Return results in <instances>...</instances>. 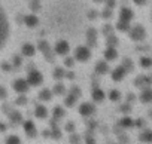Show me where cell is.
I'll return each mask as SVG.
<instances>
[{
  "mask_svg": "<svg viewBox=\"0 0 152 144\" xmlns=\"http://www.w3.org/2000/svg\"><path fill=\"white\" fill-rule=\"evenodd\" d=\"M12 39V21L9 12L0 2V54H3Z\"/></svg>",
  "mask_w": 152,
  "mask_h": 144,
  "instance_id": "cell-1",
  "label": "cell"
},
{
  "mask_svg": "<svg viewBox=\"0 0 152 144\" xmlns=\"http://www.w3.org/2000/svg\"><path fill=\"white\" fill-rule=\"evenodd\" d=\"M28 83H31V85H40L42 83V76H40L39 71H33V73H30Z\"/></svg>",
  "mask_w": 152,
  "mask_h": 144,
  "instance_id": "cell-2",
  "label": "cell"
},
{
  "mask_svg": "<svg viewBox=\"0 0 152 144\" xmlns=\"http://www.w3.org/2000/svg\"><path fill=\"white\" fill-rule=\"evenodd\" d=\"M88 56H90L88 49H87V48H79V51H78V58H79L81 61H87Z\"/></svg>",
  "mask_w": 152,
  "mask_h": 144,
  "instance_id": "cell-3",
  "label": "cell"
},
{
  "mask_svg": "<svg viewBox=\"0 0 152 144\" xmlns=\"http://www.w3.org/2000/svg\"><path fill=\"white\" fill-rule=\"evenodd\" d=\"M67 51H69V46H67L66 42H58L57 43V52L58 54H66Z\"/></svg>",
  "mask_w": 152,
  "mask_h": 144,
  "instance_id": "cell-4",
  "label": "cell"
},
{
  "mask_svg": "<svg viewBox=\"0 0 152 144\" xmlns=\"http://www.w3.org/2000/svg\"><path fill=\"white\" fill-rule=\"evenodd\" d=\"M93 107L90 106V104H82L81 106V114H84V116H88V114H91L93 113Z\"/></svg>",
  "mask_w": 152,
  "mask_h": 144,
  "instance_id": "cell-5",
  "label": "cell"
},
{
  "mask_svg": "<svg viewBox=\"0 0 152 144\" xmlns=\"http://www.w3.org/2000/svg\"><path fill=\"white\" fill-rule=\"evenodd\" d=\"M6 144H21V140L18 135H9L6 138Z\"/></svg>",
  "mask_w": 152,
  "mask_h": 144,
  "instance_id": "cell-6",
  "label": "cell"
},
{
  "mask_svg": "<svg viewBox=\"0 0 152 144\" xmlns=\"http://www.w3.org/2000/svg\"><path fill=\"white\" fill-rule=\"evenodd\" d=\"M15 89H17L18 92H24V91L27 89L26 82H24V80H17V83H15Z\"/></svg>",
  "mask_w": 152,
  "mask_h": 144,
  "instance_id": "cell-7",
  "label": "cell"
},
{
  "mask_svg": "<svg viewBox=\"0 0 152 144\" xmlns=\"http://www.w3.org/2000/svg\"><path fill=\"white\" fill-rule=\"evenodd\" d=\"M34 114H36L37 117H45V116H46V110H45L42 106H39V107H36V110H34Z\"/></svg>",
  "mask_w": 152,
  "mask_h": 144,
  "instance_id": "cell-8",
  "label": "cell"
},
{
  "mask_svg": "<svg viewBox=\"0 0 152 144\" xmlns=\"http://www.w3.org/2000/svg\"><path fill=\"white\" fill-rule=\"evenodd\" d=\"M24 128L27 129V134H31L34 131V126H33L31 122H24Z\"/></svg>",
  "mask_w": 152,
  "mask_h": 144,
  "instance_id": "cell-9",
  "label": "cell"
},
{
  "mask_svg": "<svg viewBox=\"0 0 152 144\" xmlns=\"http://www.w3.org/2000/svg\"><path fill=\"white\" fill-rule=\"evenodd\" d=\"M23 52H26L27 55H31V54L34 52V49H33V46H30V45H26V46H23Z\"/></svg>",
  "mask_w": 152,
  "mask_h": 144,
  "instance_id": "cell-10",
  "label": "cell"
},
{
  "mask_svg": "<svg viewBox=\"0 0 152 144\" xmlns=\"http://www.w3.org/2000/svg\"><path fill=\"white\" fill-rule=\"evenodd\" d=\"M94 100L96 101H102L103 100V92L102 91H94Z\"/></svg>",
  "mask_w": 152,
  "mask_h": 144,
  "instance_id": "cell-11",
  "label": "cell"
},
{
  "mask_svg": "<svg viewBox=\"0 0 152 144\" xmlns=\"http://www.w3.org/2000/svg\"><path fill=\"white\" fill-rule=\"evenodd\" d=\"M143 141H152V132H145V135L140 137Z\"/></svg>",
  "mask_w": 152,
  "mask_h": 144,
  "instance_id": "cell-12",
  "label": "cell"
},
{
  "mask_svg": "<svg viewBox=\"0 0 152 144\" xmlns=\"http://www.w3.org/2000/svg\"><path fill=\"white\" fill-rule=\"evenodd\" d=\"M40 98H42V100H51V92H49V91H43Z\"/></svg>",
  "mask_w": 152,
  "mask_h": 144,
  "instance_id": "cell-13",
  "label": "cell"
},
{
  "mask_svg": "<svg viewBox=\"0 0 152 144\" xmlns=\"http://www.w3.org/2000/svg\"><path fill=\"white\" fill-rule=\"evenodd\" d=\"M143 101H151L152 100V92H145V97H142Z\"/></svg>",
  "mask_w": 152,
  "mask_h": 144,
  "instance_id": "cell-14",
  "label": "cell"
},
{
  "mask_svg": "<svg viewBox=\"0 0 152 144\" xmlns=\"http://www.w3.org/2000/svg\"><path fill=\"white\" fill-rule=\"evenodd\" d=\"M112 100H118V92H112Z\"/></svg>",
  "mask_w": 152,
  "mask_h": 144,
  "instance_id": "cell-15",
  "label": "cell"
}]
</instances>
